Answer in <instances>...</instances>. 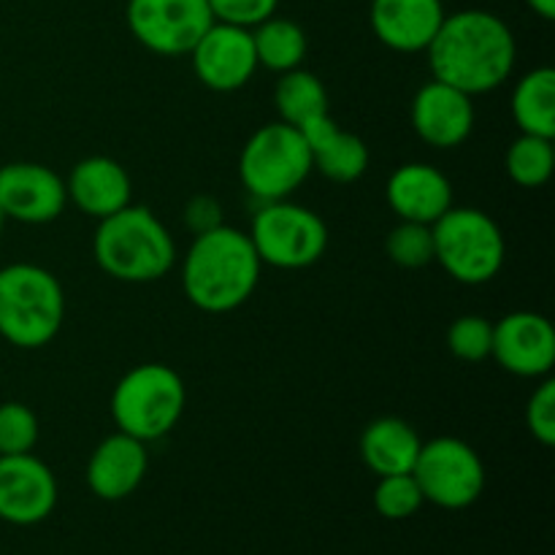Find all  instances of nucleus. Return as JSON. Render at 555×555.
I'll return each mask as SVG.
<instances>
[{
    "label": "nucleus",
    "instance_id": "2eb2a0df",
    "mask_svg": "<svg viewBox=\"0 0 555 555\" xmlns=\"http://www.w3.org/2000/svg\"><path fill=\"white\" fill-rule=\"evenodd\" d=\"M412 128L434 150H453L464 144L475 128L472 95L444 81H428L412 101Z\"/></svg>",
    "mask_w": 555,
    "mask_h": 555
},
{
    "label": "nucleus",
    "instance_id": "a211bd4d",
    "mask_svg": "<svg viewBox=\"0 0 555 555\" xmlns=\"http://www.w3.org/2000/svg\"><path fill=\"white\" fill-rule=\"evenodd\" d=\"M385 198L399 220L434 225L453 206V184L428 163H406L390 173Z\"/></svg>",
    "mask_w": 555,
    "mask_h": 555
},
{
    "label": "nucleus",
    "instance_id": "393cba45",
    "mask_svg": "<svg viewBox=\"0 0 555 555\" xmlns=\"http://www.w3.org/2000/svg\"><path fill=\"white\" fill-rule=\"evenodd\" d=\"M504 166H507L509 179L520 188H542L553 177L555 168L553 139L520 133V139H515L507 150Z\"/></svg>",
    "mask_w": 555,
    "mask_h": 555
},
{
    "label": "nucleus",
    "instance_id": "72a5a7b5",
    "mask_svg": "<svg viewBox=\"0 0 555 555\" xmlns=\"http://www.w3.org/2000/svg\"><path fill=\"white\" fill-rule=\"evenodd\" d=\"M3 225H5V217H3V211H0V236H3Z\"/></svg>",
    "mask_w": 555,
    "mask_h": 555
},
{
    "label": "nucleus",
    "instance_id": "dca6fc26",
    "mask_svg": "<svg viewBox=\"0 0 555 555\" xmlns=\"http://www.w3.org/2000/svg\"><path fill=\"white\" fill-rule=\"evenodd\" d=\"M150 455L141 439L117 431L103 439L87 464V486L103 502H122L144 482Z\"/></svg>",
    "mask_w": 555,
    "mask_h": 555
},
{
    "label": "nucleus",
    "instance_id": "f257e3e1",
    "mask_svg": "<svg viewBox=\"0 0 555 555\" xmlns=\"http://www.w3.org/2000/svg\"><path fill=\"white\" fill-rule=\"evenodd\" d=\"M426 52L434 79L472 98L502 87L518 57L507 22L480 9L444 16Z\"/></svg>",
    "mask_w": 555,
    "mask_h": 555
},
{
    "label": "nucleus",
    "instance_id": "6e6552de",
    "mask_svg": "<svg viewBox=\"0 0 555 555\" xmlns=\"http://www.w3.org/2000/svg\"><path fill=\"white\" fill-rule=\"evenodd\" d=\"M249 242L260 263L296 271L318 263L328 247V228L312 209L291 201H266L253 217Z\"/></svg>",
    "mask_w": 555,
    "mask_h": 555
},
{
    "label": "nucleus",
    "instance_id": "0eeeda50",
    "mask_svg": "<svg viewBox=\"0 0 555 555\" xmlns=\"http://www.w3.org/2000/svg\"><path fill=\"white\" fill-rule=\"evenodd\" d=\"M312 171L307 141L298 128L282 119L255 130L238 157V177L244 190L263 204L291 198Z\"/></svg>",
    "mask_w": 555,
    "mask_h": 555
},
{
    "label": "nucleus",
    "instance_id": "1a4fd4ad",
    "mask_svg": "<svg viewBox=\"0 0 555 555\" xmlns=\"http://www.w3.org/2000/svg\"><path fill=\"white\" fill-rule=\"evenodd\" d=\"M412 477L423 499L442 509H466L486 491V466L477 450L464 439H431L417 453Z\"/></svg>",
    "mask_w": 555,
    "mask_h": 555
},
{
    "label": "nucleus",
    "instance_id": "a878e982",
    "mask_svg": "<svg viewBox=\"0 0 555 555\" xmlns=\"http://www.w3.org/2000/svg\"><path fill=\"white\" fill-rule=\"evenodd\" d=\"M385 253L401 269H423L434 263L431 225L401 220L385 238Z\"/></svg>",
    "mask_w": 555,
    "mask_h": 555
},
{
    "label": "nucleus",
    "instance_id": "20e7f679",
    "mask_svg": "<svg viewBox=\"0 0 555 555\" xmlns=\"http://www.w3.org/2000/svg\"><path fill=\"white\" fill-rule=\"evenodd\" d=\"M65 296L52 271L33 263L0 269V336L22 350L49 345L63 328Z\"/></svg>",
    "mask_w": 555,
    "mask_h": 555
},
{
    "label": "nucleus",
    "instance_id": "4468645a",
    "mask_svg": "<svg viewBox=\"0 0 555 555\" xmlns=\"http://www.w3.org/2000/svg\"><path fill=\"white\" fill-rule=\"evenodd\" d=\"M504 372L515 377L540 379L553 372L555 331L545 314L513 312L493 325V350Z\"/></svg>",
    "mask_w": 555,
    "mask_h": 555
},
{
    "label": "nucleus",
    "instance_id": "9b49d317",
    "mask_svg": "<svg viewBox=\"0 0 555 555\" xmlns=\"http://www.w3.org/2000/svg\"><path fill=\"white\" fill-rule=\"evenodd\" d=\"M57 507V480L33 453L0 455V520L36 526Z\"/></svg>",
    "mask_w": 555,
    "mask_h": 555
},
{
    "label": "nucleus",
    "instance_id": "412c9836",
    "mask_svg": "<svg viewBox=\"0 0 555 555\" xmlns=\"http://www.w3.org/2000/svg\"><path fill=\"white\" fill-rule=\"evenodd\" d=\"M423 442L401 417H377L361 434V459L377 477L410 475Z\"/></svg>",
    "mask_w": 555,
    "mask_h": 555
},
{
    "label": "nucleus",
    "instance_id": "cd10ccee",
    "mask_svg": "<svg viewBox=\"0 0 555 555\" xmlns=\"http://www.w3.org/2000/svg\"><path fill=\"white\" fill-rule=\"evenodd\" d=\"M448 347L459 361L482 363L493 350V325L480 314H464L448 328Z\"/></svg>",
    "mask_w": 555,
    "mask_h": 555
},
{
    "label": "nucleus",
    "instance_id": "f03ea898",
    "mask_svg": "<svg viewBox=\"0 0 555 555\" xmlns=\"http://www.w3.org/2000/svg\"><path fill=\"white\" fill-rule=\"evenodd\" d=\"M260 269L263 263L247 233L220 225L193 238L182 266L184 296L201 312H233L253 298Z\"/></svg>",
    "mask_w": 555,
    "mask_h": 555
},
{
    "label": "nucleus",
    "instance_id": "7ed1b4c3",
    "mask_svg": "<svg viewBox=\"0 0 555 555\" xmlns=\"http://www.w3.org/2000/svg\"><path fill=\"white\" fill-rule=\"evenodd\" d=\"M95 263L119 282H155L171 271L177 244L160 220L146 206L128 204L125 209L98 220L92 238Z\"/></svg>",
    "mask_w": 555,
    "mask_h": 555
},
{
    "label": "nucleus",
    "instance_id": "423d86ee",
    "mask_svg": "<svg viewBox=\"0 0 555 555\" xmlns=\"http://www.w3.org/2000/svg\"><path fill=\"white\" fill-rule=\"evenodd\" d=\"M434 260L461 285H486L502 271V228L480 209L450 206L431 225Z\"/></svg>",
    "mask_w": 555,
    "mask_h": 555
},
{
    "label": "nucleus",
    "instance_id": "f3484780",
    "mask_svg": "<svg viewBox=\"0 0 555 555\" xmlns=\"http://www.w3.org/2000/svg\"><path fill=\"white\" fill-rule=\"evenodd\" d=\"M442 0H372V30L393 52H426L444 22Z\"/></svg>",
    "mask_w": 555,
    "mask_h": 555
},
{
    "label": "nucleus",
    "instance_id": "9d476101",
    "mask_svg": "<svg viewBox=\"0 0 555 555\" xmlns=\"http://www.w3.org/2000/svg\"><path fill=\"white\" fill-rule=\"evenodd\" d=\"M215 16L206 0H128V27L155 54H190Z\"/></svg>",
    "mask_w": 555,
    "mask_h": 555
},
{
    "label": "nucleus",
    "instance_id": "bb28decb",
    "mask_svg": "<svg viewBox=\"0 0 555 555\" xmlns=\"http://www.w3.org/2000/svg\"><path fill=\"white\" fill-rule=\"evenodd\" d=\"M426 504L421 486L410 475H388L379 477L377 488H374V509L377 515L388 520H406Z\"/></svg>",
    "mask_w": 555,
    "mask_h": 555
},
{
    "label": "nucleus",
    "instance_id": "4be33fe9",
    "mask_svg": "<svg viewBox=\"0 0 555 555\" xmlns=\"http://www.w3.org/2000/svg\"><path fill=\"white\" fill-rule=\"evenodd\" d=\"M513 117L520 133L555 135V70L534 68L515 85L513 92Z\"/></svg>",
    "mask_w": 555,
    "mask_h": 555
},
{
    "label": "nucleus",
    "instance_id": "ddd939ff",
    "mask_svg": "<svg viewBox=\"0 0 555 555\" xmlns=\"http://www.w3.org/2000/svg\"><path fill=\"white\" fill-rule=\"evenodd\" d=\"M68 204L65 182L41 163H9L0 168V211L5 220L47 225Z\"/></svg>",
    "mask_w": 555,
    "mask_h": 555
},
{
    "label": "nucleus",
    "instance_id": "5701e85b",
    "mask_svg": "<svg viewBox=\"0 0 555 555\" xmlns=\"http://www.w3.org/2000/svg\"><path fill=\"white\" fill-rule=\"evenodd\" d=\"M249 33H253L258 68L276 70V74L301 68L304 57H307V36H304V30L296 22L282 20V16H269V20L255 25Z\"/></svg>",
    "mask_w": 555,
    "mask_h": 555
},
{
    "label": "nucleus",
    "instance_id": "6ab92c4d",
    "mask_svg": "<svg viewBox=\"0 0 555 555\" xmlns=\"http://www.w3.org/2000/svg\"><path fill=\"white\" fill-rule=\"evenodd\" d=\"M312 155V168H318L325 179L339 184H350L361 179L369 168V146L361 135L341 130L331 114L314 117L298 128Z\"/></svg>",
    "mask_w": 555,
    "mask_h": 555
},
{
    "label": "nucleus",
    "instance_id": "aec40b11",
    "mask_svg": "<svg viewBox=\"0 0 555 555\" xmlns=\"http://www.w3.org/2000/svg\"><path fill=\"white\" fill-rule=\"evenodd\" d=\"M65 193L70 204L79 206L87 217L103 220L130 204L133 188H130L128 171L117 160L95 155L70 168Z\"/></svg>",
    "mask_w": 555,
    "mask_h": 555
},
{
    "label": "nucleus",
    "instance_id": "473e14b6",
    "mask_svg": "<svg viewBox=\"0 0 555 555\" xmlns=\"http://www.w3.org/2000/svg\"><path fill=\"white\" fill-rule=\"evenodd\" d=\"M529 3V9L534 11V14H540L542 20H555V0H526Z\"/></svg>",
    "mask_w": 555,
    "mask_h": 555
},
{
    "label": "nucleus",
    "instance_id": "39448f33",
    "mask_svg": "<svg viewBox=\"0 0 555 555\" xmlns=\"http://www.w3.org/2000/svg\"><path fill=\"white\" fill-rule=\"evenodd\" d=\"M188 406L182 377L166 363H141L130 369L112 393V417L117 428L141 442L163 439Z\"/></svg>",
    "mask_w": 555,
    "mask_h": 555
},
{
    "label": "nucleus",
    "instance_id": "2f4dec72",
    "mask_svg": "<svg viewBox=\"0 0 555 555\" xmlns=\"http://www.w3.org/2000/svg\"><path fill=\"white\" fill-rule=\"evenodd\" d=\"M184 225L193 231V236H201V233H209L215 228L225 225L217 198H211V195H195V198H190L188 206H184Z\"/></svg>",
    "mask_w": 555,
    "mask_h": 555
},
{
    "label": "nucleus",
    "instance_id": "c756f323",
    "mask_svg": "<svg viewBox=\"0 0 555 555\" xmlns=\"http://www.w3.org/2000/svg\"><path fill=\"white\" fill-rule=\"evenodd\" d=\"M526 426L540 444H555V383L542 379L526 404Z\"/></svg>",
    "mask_w": 555,
    "mask_h": 555
},
{
    "label": "nucleus",
    "instance_id": "f8f14e48",
    "mask_svg": "<svg viewBox=\"0 0 555 555\" xmlns=\"http://www.w3.org/2000/svg\"><path fill=\"white\" fill-rule=\"evenodd\" d=\"M190 57L201 85L215 92L242 90L258 70L253 33L225 22H215L190 49Z\"/></svg>",
    "mask_w": 555,
    "mask_h": 555
},
{
    "label": "nucleus",
    "instance_id": "7c9ffc66",
    "mask_svg": "<svg viewBox=\"0 0 555 555\" xmlns=\"http://www.w3.org/2000/svg\"><path fill=\"white\" fill-rule=\"evenodd\" d=\"M206 3H209L215 22L253 30L255 25L274 16L280 0H206Z\"/></svg>",
    "mask_w": 555,
    "mask_h": 555
},
{
    "label": "nucleus",
    "instance_id": "c85d7f7f",
    "mask_svg": "<svg viewBox=\"0 0 555 555\" xmlns=\"http://www.w3.org/2000/svg\"><path fill=\"white\" fill-rule=\"evenodd\" d=\"M38 442L36 412L20 401L0 404V455L33 453Z\"/></svg>",
    "mask_w": 555,
    "mask_h": 555
},
{
    "label": "nucleus",
    "instance_id": "b1692460",
    "mask_svg": "<svg viewBox=\"0 0 555 555\" xmlns=\"http://www.w3.org/2000/svg\"><path fill=\"white\" fill-rule=\"evenodd\" d=\"M274 103L282 122L293 125V128H301L309 119L331 114L328 92H325L323 81L304 68L285 70L280 76L274 90Z\"/></svg>",
    "mask_w": 555,
    "mask_h": 555
}]
</instances>
